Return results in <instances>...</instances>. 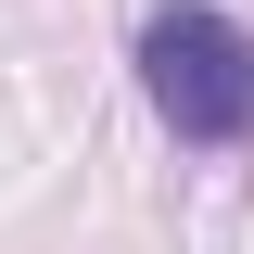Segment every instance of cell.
I'll use <instances>...</instances> for the list:
<instances>
[{
    "label": "cell",
    "mask_w": 254,
    "mask_h": 254,
    "mask_svg": "<svg viewBox=\"0 0 254 254\" xmlns=\"http://www.w3.org/2000/svg\"><path fill=\"white\" fill-rule=\"evenodd\" d=\"M127 76L178 153H242L254 140V26L229 0H153L127 26Z\"/></svg>",
    "instance_id": "obj_1"
}]
</instances>
